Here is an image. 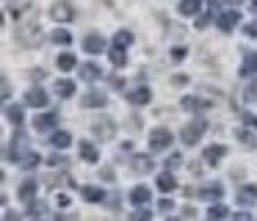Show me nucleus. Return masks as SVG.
<instances>
[{"label":"nucleus","mask_w":257,"mask_h":221,"mask_svg":"<svg viewBox=\"0 0 257 221\" xmlns=\"http://www.w3.org/2000/svg\"><path fill=\"white\" fill-rule=\"evenodd\" d=\"M207 130V122L205 119H194L188 122V125L183 127V144H188V147H194V144H199L202 133Z\"/></svg>","instance_id":"nucleus-1"},{"label":"nucleus","mask_w":257,"mask_h":221,"mask_svg":"<svg viewBox=\"0 0 257 221\" xmlns=\"http://www.w3.org/2000/svg\"><path fill=\"white\" fill-rule=\"evenodd\" d=\"M172 133L166 130V127H155V130L150 133V149H155V152H161V149H169L172 147Z\"/></svg>","instance_id":"nucleus-2"},{"label":"nucleus","mask_w":257,"mask_h":221,"mask_svg":"<svg viewBox=\"0 0 257 221\" xmlns=\"http://www.w3.org/2000/svg\"><path fill=\"white\" fill-rule=\"evenodd\" d=\"M50 17L58 22V25H64V22H69L75 17V9L69 3H64V0H58V3L50 6Z\"/></svg>","instance_id":"nucleus-3"},{"label":"nucleus","mask_w":257,"mask_h":221,"mask_svg":"<svg viewBox=\"0 0 257 221\" xmlns=\"http://www.w3.org/2000/svg\"><path fill=\"white\" fill-rule=\"evenodd\" d=\"M218 28H221L224 33H229V31H235V25L240 22V11L238 9H227V11H221L218 14Z\"/></svg>","instance_id":"nucleus-4"},{"label":"nucleus","mask_w":257,"mask_h":221,"mask_svg":"<svg viewBox=\"0 0 257 221\" xmlns=\"http://www.w3.org/2000/svg\"><path fill=\"white\" fill-rule=\"evenodd\" d=\"M80 105H83V108H102V105H105V91H100V88H89V91L80 97Z\"/></svg>","instance_id":"nucleus-5"},{"label":"nucleus","mask_w":257,"mask_h":221,"mask_svg":"<svg viewBox=\"0 0 257 221\" xmlns=\"http://www.w3.org/2000/svg\"><path fill=\"white\" fill-rule=\"evenodd\" d=\"M147 202H152L150 188H147V185H136L133 191H130V204L139 210V207H147Z\"/></svg>","instance_id":"nucleus-6"},{"label":"nucleus","mask_w":257,"mask_h":221,"mask_svg":"<svg viewBox=\"0 0 257 221\" xmlns=\"http://www.w3.org/2000/svg\"><path fill=\"white\" fill-rule=\"evenodd\" d=\"M25 147H28V141H25V136H20L17 133V138L12 141V147H9V160H17V163H23L25 160Z\"/></svg>","instance_id":"nucleus-7"},{"label":"nucleus","mask_w":257,"mask_h":221,"mask_svg":"<svg viewBox=\"0 0 257 221\" xmlns=\"http://www.w3.org/2000/svg\"><path fill=\"white\" fill-rule=\"evenodd\" d=\"M25 105H31V108H47V91H42L39 86L31 88L25 94Z\"/></svg>","instance_id":"nucleus-8"},{"label":"nucleus","mask_w":257,"mask_h":221,"mask_svg":"<svg viewBox=\"0 0 257 221\" xmlns=\"http://www.w3.org/2000/svg\"><path fill=\"white\" fill-rule=\"evenodd\" d=\"M152 99V91L147 86H139V88H133V91H127V102L130 105H147Z\"/></svg>","instance_id":"nucleus-9"},{"label":"nucleus","mask_w":257,"mask_h":221,"mask_svg":"<svg viewBox=\"0 0 257 221\" xmlns=\"http://www.w3.org/2000/svg\"><path fill=\"white\" fill-rule=\"evenodd\" d=\"M83 50H86V53H91V55L102 53V50H105V39L97 36V33H89V36L83 39Z\"/></svg>","instance_id":"nucleus-10"},{"label":"nucleus","mask_w":257,"mask_h":221,"mask_svg":"<svg viewBox=\"0 0 257 221\" xmlns=\"http://www.w3.org/2000/svg\"><path fill=\"white\" fill-rule=\"evenodd\" d=\"M180 105H183V111H191V114H199V111H205V108H207L205 99L194 97V94H185V97L180 99Z\"/></svg>","instance_id":"nucleus-11"},{"label":"nucleus","mask_w":257,"mask_h":221,"mask_svg":"<svg viewBox=\"0 0 257 221\" xmlns=\"http://www.w3.org/2000/svg\"><path fill=\"white\" fill-rule=\"evenodd\" d=\"M238 202L243 204V207H251V204H257V185H243L238 191Z\"/></svg>","instance_id":"nucleus-12"},{"label":"nucleus","mask_w":257,"mask_h":221,"mask_svg":"<svg viewBox=\"0 0 257 221\" xmlns=\"http://www.w3.org/2000/svg\"><path fill=\"white\" fill-rule=\"evenodd\" d=\"M36 191H39V182L36 180H25L23 185H20V191H17V196L23 199V202H34V196H36Z\"/></svg>","instance_id":"nucleus-13"},{"label":"nucleus","mask_w":257,"mask_h":221,"mask_svg":"<svg viewBox=\"0 0 257 221\" xmlns=\"http://www.w3.org/2000/svg\"><path fill=\"white\" fill-rule=\"evenodd\" d=\"M177 11L183 17H196L202 11V0H180L177 3Z\"/></svg>","instance_id":"nucleus-14"},{"label":"nucleus","mask_w":257,"mask_h":221,"mask_svg":"<svg viewBox=\"0 0 257 221\" xmlns=\"http://www.w3.org/2000/svg\"><path fill=\"white\" fill-rule=\"evenodd\" d=\"M221 193H224V188L218 185V182H213V185H205V188L199 191V199H205V202H216V204H218Z\"/></svg>","instance_id":"nucleus-15"},{"label":"nucleus","mask_w":257,"mask_h":221,"mask_svg":"<svg viewBox=\"0 0 257 221\" xmlns=\"http://www.w3.org/2000/svg\"><path fill=\"white\" fill-rule=\"evenodd\" d=\"M56 122H58V111H47V114L36 116L34 127H36V130H50V127L56 125Z\"/></svg>","instance_id":"nucleus-16"},{"label":"nucleus","mask_w":257,"mask_h":221,"mask_svg":"<svg viewBox=\"0 0 257 221\" xmlns=\"http://www.w3.org/2000/svg\"><path fill=\"white\" fill-rule=\"evenodd\" d=\"M78 152H80V158H83L86 163H94V160L100 158V152H97V147L91 141H80L78 144Z\"/></svg>","instance_id":"nucleus-17"},{"label":"nucleus","mask_w":257,"mask_h":221,"mask_svg":"<svg viewBox=\"0 0 257 221\" xmlns=\"http://www.w3.org/2000/svg\"><path fill=\"white\" fill-rule=\"evenodd\" d=\"M50 144L56 149H67L69 144H72V136H69L67 130H53V136H50Z\"/></svg>","instance_id":"nucleus-18"},{"label":"nucleus","mask_w":257,"mask_h":221,"mask_svg":"<svg viewBox=\"0 0 257 221\" xmlns=\"http://www.w3.org/2000/svg\"><path fill=\"white\" fill-rule=\"evenodd\" d=\"M224 155H227V147H221V144H213V147L205 149V160H207V163H218Z\"/></svg>","instance_id":"nucleus-19"},{"label":"nucleus","mask_w":257,"mask_h":221,"mask_svg":"<svg viewBox=\"0 0 257 221\" xmlns=\"http://www.w3.org/2000/svg\"><path fill=\"white\" fill-rule=\"evenodd\" d=\"M158 188H161L163 193H172L174 188H177V180H174V174H172V171H163V174L158 177Z\"/></svg>","instance_id":"nucleus-20"},{"label":"nucleus","mask_w":257,"mask_h":221,"mask_svg":"<svg viewBox=\"0 0 257 221\" xmlns=\"http://www.w3.org/2000/svg\"><path fill=\"white\" fill-rule=\"evenodd\" d=\"M240 75L249 77V75H257V53H249L240 64Z\"/></svg>","instance_id":"nucleus-21"},{"label":"nucleus","mask_w":257,"mask_h":221,"mask_svg":"<svg viewBox=\"0 0 257 221\" xmlns=\"http://www.w3.org/2000/svg\"><path fill=\"white\" fill-rule=\"evenodd\" d=\"M80 77H83V80H100L102 69L97 64H83V66H80Z\"/></svg>","instance_id":"nucleus-22"},{"label":"nucleus","mask_w":257,"mask_h":221,"mask_svg":"<svg viewBox=\"0 0 257 221\" xmlns=\"http://www.w3.org/2000/svg\"><path fill=\"white\" fill-rule=\"evenodd\" d=\"M133 31H116V36H113V47H122V50H127L130 44H133Z\"/></svg>","instance_id":"nucleus-23"},{"label":"nucleus","mask_w":257,"mask_h":221,"mask_svg":"<svg viewBox=\"0 0 257 221\" xmlns=\"http://www.w3.org/2000/svg\"><path fill=\"white\" fill-rule=\"evenodd\" d=\"M133 169L139 171V174L152 171V158H147V155H133Z\"/></svg>","instance_id":"nucleus-24"},{"label":"nucleus","mask_w":257,"mask_h":221,"mask_svg":"<svg viewBox=\"0 0 257 221\" xmlns=\"http://www.w3.org/2000/svg\"><path fill=\"white\" fill-rule=\"evenodd\" d=\"M56 91H58V97H72L75 83L69 80V77H61V80H56Z\"/></svg>","instance_id":"nucleus-25"},{"label":"nucleus","mask_w":257,"mask_h":221,"mask_svg":"<svg viewBox=\"0 0 257 221\" xmlns=\"http://www.w3.org/2000/svg\"><path fill=\"white\" fill-rule=\"evenodd\" d=\"M75 64H78V58H75L72 53H61V55L56 58V66H58V69H64V72L75 69Z\"/></svg>","instance_id":"nucleus-26"},{"label":"nucleus","mask_w":257,"mask_h":221,"mask_svg":"<svg viewBox=\"0 0 257 221\" xmlns=\"http://www.w3.org/2000/svg\"><path fill=\"white\" fill-rule=\"evenodd\" d=\"M83 199L86 202H102V199H105V191H102V188H94V185H86Z\"/></svg>","instance_id":"nucleus-27"},{"label":"nucleus","mask_w":257,"mask_h":221,"mask_svg":"<svg viewBox=\"0 0 257 221\" xmlns=\"http://www.w3.org/2000/svg\"><path fill=\"white\" fill-rule=\"evenodd\" d=\"M108 58H111L113 66H124V64H127V53H124L122 47H111V50H108Z\"/></svg>","instance_id":"nucleus-28"},{"label":"nucleus","mask_w":257,"mask_h":221,"mask_svg":"<svg viewBox=\"0 0 257 221\" xmlns=\"http://www.w3.org/2000/svg\"><path fill=\"white\" fill-rule=\"evenodd\" d=\"M229 215V210L224 207V204H210V207H207V218L210 221H224Z\"/></svg>","instance_id":"nucleus-29"},{"label":"nucleus","mask_w":257,"mask_h":221,"mask_svg":"<svg viewBox=\"0 0 257 221\" xmlns=\"http://www.w3.org/2000/svg\"><path fill=\"white\" fill-rule=\"evenodd\" d=\"M6 119L12 125H23V105H6Z\"/></svg>","instance_id":"nucleus-30"},{"label":"nucleus","mask_w":257,"mask_h":221,"mask_svg":"<svg viewBox=\"0 0 257 221\" xmlns=\"http://www.w3.org/2000/svg\"><path fill=\"white\" fill-rule=\"evenodd\" d=\"M243 99L249 105H254L257 102V77H251L249 83H246V88H243Z\"/></svg>","instance_id":"nucleus-31"},{"label":"nucleus","mask_w":257,"mask_h":221,"mask_svg":"<svg viewBox=\"0 0 257 221\" xmlns=\"http://www.w3.org/2000/svg\"><path fill=\"white\" fill-rule=\"evenodd\" d=\"M39 163H42V155H39V152H28V155H25V160H23L20 166H23L25 171H31V169H36Z\"/></svg>","instance_id":"nucleus-32"},{"label":"nucleus","mask_w":257,"mask_h":221,"mask_svg":"<svg viewBox=\"0 0 257 221\" xmlns=\"http://www.w3.org/2000/svg\"><path fill=\"white\" fill-rule=\"evenodd\" d=\"M53 42H56V44H69V42H72V36H69L64 28H58V31L53 33Z\"/></svg>","instance_id":"nucleus-33"},{"label":"nucleus","mask_w":257,"mask_h":221,"mask_svg":"<svg viewBox=\"0 0 257 221\" xmlns=\"http://www.w3.org/2000/svg\"><path fill=\"white\" fill-rule=\"evenodd\" d=\"M152 218V213L147 207H139L136 213H130V221H150Z\"/></svg>","instance_id":"nucleus-34"},{"label":"nucleus","mask_w":257,"mask_h":221,"mask_svg":"<svg viewBox=\"0 0 257 221\" xmlns=\"http://www.w3.org/2000/svg\"><path fill=\"white\" fill-rule=\"evenodd\" d=\"M53 202L58 204V207H69V204H72V196H69V193H56V196H53Z\"/></svg>","instance_id":"nucleus-35"},{"label":"nucleus","mask_w":257,"mask_h":221,"mask_svg":"<svg viewBox=\"0 0 257 221\" xmlns=\"http://www.w3.org/2000/svg\"><path fill=\"white\" fill-rule=\"evenodd\" d=\"M243 33H246L249 39H257V20L246 22V25H243Z\"/></svg>","instance_id":"nucleus-36"},{"label":"nucleus","mask_w":257,"mask_h":221,"mask_svg":"<svg viewBox=\"0 0 257 221\" xmlns=\"http://www.w3.org/2000/svg\"><path fill=\"white\" fill-rule=\"evenodd\" d=\"M180 163H183V155H177V152H174L172 158H166V169H169V166L174 169V166H180Z\"/></svg>","instance_id":"nucleus-37"},{"label":"nucleus","mask_w":257,"mask_h":221,"mask_svg":"<svg viewBox=\"0 0 257 221\" xmlns=\"http://www.w3.org/2000/svg\"><path fill=\"white\" fill-rule=\"evenodd\" d=\"M172 207H174L172 199H161V202H158V210H163V213H166V210H172Z\"/></svg>","instance_id":"nucleus-38"},{"label":"nucleus","mask_w":257,"mask_h":221,"mask_svg":"<svg viewBox=\"0 0 257 221\" xmlns=\"http://www.w3.org/2000/svg\"><path fill=\"white\" fill-rule=\"evenodd\" d=\"M238 136H240V141H243V144H249V147H251V144H254V138H249V136H251L249 130H240Z\"/></svg>","instance_id":"nucleus-39"},{"label":"nucleus","mask_w":257,"mask_h":221,"mask_svg":"<svg viewBox=\"0 0 257 221\" xmlns=\"http://www.w3.org/2000/svg\"><path fill=\"white\" fill-rule=\"evenodd\" d=\"M47 166H64V158L61 155H53V158L47 160Z\"/></svg>","instance_id":"nucleus-40"},{"label":"nucleus","mask_w":257,"mask_h":221,"mask_svg":"<svg viewBox=\"0 0 257 221\" xmlns=\"http://www.w3.org/2000/svg\"><path fill=\"white\" fill-rule=\"evenodd\" d=\"M232 221H254V218H251L249 213H235V215H232Z\"/></svg>","instance_id":"nucleus-41"},{"label":"nucleus","mask_w":257,"mask_h":221,"mask_svg":"<svg viewBox=\"0 0 257 221\" xmlns=\"http://www.w3.org/2000/svg\"><path fill=\"white\" fill-rule=\"evenodd\" d=\"M0 94H3V99H9V94H12V86H9L6 77H3V91H0Z\"/></svg>","instance_id":"nucleus-42"},{"label":"nucleus","mask_w":257,"mask_h":221,"mask_svg":"<svg viewBox=\"0 0 257 221\" xmlns=\"http://www.w3.org/2000/svg\"><path fill=\"white\" fill-rule=\"evenodd\" d=\"M3 221H20L17 213H12V210H6V215H3Z\"/></svg>","instance_id":"nucleus-43"},{"label":"nucleus","mask_w":257,"mask_h":221,"mask_svg":"<svg viewBox=\"0 0 257 221\" xmlns=\"http://www.w3.org/2000/svg\"><path fill=\"white\" fill-rule=\"evenodd\" d=\"M34 202H36V199H34ZM34 202H31V213L36 215V213H42V210H45V207H42V204H34Z\"/></svg>","instance_id":"nucleus-44"},{"label":"nucleus","mask_w":257,"mask_h":221,"mask_svg":"<svg viewBox=\"0 0 257 221\" xmlns=\"http://www.w3.org/2000/svg\"><path fill=\"white\" fill-rule=\"evenodd\" d=\"M251 11H254V14H257V0H251Z\"/></svg>","instance_id":"nucleus-45"},{"label":"nucleus","mask_w":257,"mask_h":221,"mask_svg":"<svg viewBox=\"0 0 257 221\" xmlns=\"http://www.w3.org/2000/svg\"><path fill=\"white\" fill-rule=\"evenodd\" d=\"M169 221H180V218H169Z\"/></svg>","instance_id":"nucleus-46"},{"label":"nucleus","mask_w":257,"mask_h":221,"mask_svg":"<svg viewBox=\"0 0 257 221\" xmlns=\"http://www.w3.org/2000/svg\"><path fill=\"white\" fill-rule=\"evenodd\" d=\"M39 221H42V218H39Z\"/></svg>","instance_id":"nucleus-47"}]
</instances>
